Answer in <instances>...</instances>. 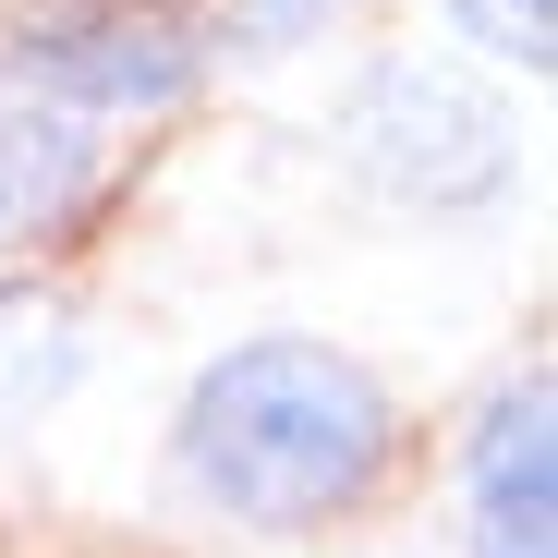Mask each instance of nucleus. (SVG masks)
<instances>
[{
    "label": "nucleus",
    "mask_w": 558,
    "mask_h": 558,
    "mask_svg": "<svg viewBox=\"0 0 558 558\" xmlns=\"http://www.w3.org/2000/svg\"><path fill=\"white\" fill-rule=\"evenodd\" d=\"M389 461V401L328 340H255L207 364L182 401V474L243 522H316L352 510Z\"/></svg>",
    "instance_id": "f257e3e1"
},
{
    "label": "nucleus",
    "mask_w": 558,
    "mask_h": 558,
    "mask_svg": "<svg viewBox=\"0 0 558 558\" xmlns=\"http://www.w3.org/2000/svg\"><path fill=\"white\" fill-rule=\"evenodd\" d=\"M340 146H352V170L377 182V195H401V207H474L486 182L510 170L498 98H486V85H461V73H437V61L364 73L352 110H340Z\"/></svg>",
    "instance_id": "f03ea898"
},
{
    "label": "nucleus",
    "mask_w": 558,
    "mask_h": 558,
    "mask_svg": "<svg viewBox=\"0 0 558 558\" xmlns=\"http://www.w3.org/2000/svg\"><path fill=\"white\" fill-rule=\"evenodd\" d=\"M13 61H25V85H49V98H73V110H158L170 85L195 73L182 25H158V13H61Z\"/></svg>",
    "instance_id": "7ed1b4c3"
},
{
    "label": "nucleus",
    "mask_w": 558,
    "mask_h": 558,
    "mask_svg": "<svg viewBox=\"0 0 558 558\" xmlns=\"http://www.w3.org/2000/svg\"><path fill=\"white\" fill-rule=\"evenodd\" d=\"M558 534V449H546V389H510L474 437V558H546Z\"/></svg>",
    "instance_id": "20e7f679"
},
{
    "label": "nucleus",
    "mask_w": 558,
    "mask_h": 558,
    "mask_svg": "<svg viewBox=\"0 0 558 558\" xmlns=\"http://www.w3.org/2000/svg\"><path fill=\"white\" fill-rule=\"evenodd\" d=\"M73 389V316L49 292H0V425H25Z\"/></svg>",
    "instance_id": "39448f33"
},
{
    "label": "nucleus",
    "mask_w": 558,
    "mask_h": 558,
    "mask_svg": "<svg viewBox=\"0 0 558 558\" xmlns=\"http://www.w3.org/2000/svg\"><path fill=\"white\" fill-rule=\"evenodd\" d=\"M449 13L486 61H522V73H546V49H558V0H449Z\"/></svg>",
    "instance_id": "423d86ee"
}]
</instances>
